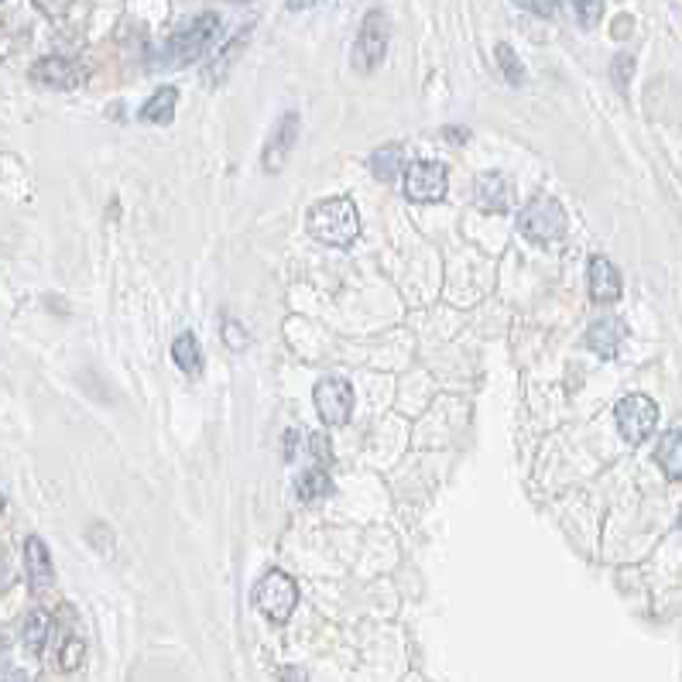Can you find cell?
Instances as JSON below:
<instances>
[{
    "label": "cell",
    "mask_w": 682,
    "mask_h": 682,
    "mask_svg": "<svg viewBox=\"0 0 682 682\" xmlns=\"http://www.w3.org/2000/svg\"><path fill=\"white\" fill-rule=\"evenodd\" d=\"M309 234L319 244L330 247H350L360 237V213L353 206L350 196H333V199H319L306 216Z\"/></svg>",
    "instance_id": "6da1fadb"
},
{
    "label": "cell",
    "mask_w": 682,
    "mask_h": 682,
    "mask_svg": "<svg viewBox=\"0 0 682 682\" xmlns=\"http://www.w3.org/2000/svg\"><path fill=\"white\" fill-rule=\"evenodd\" d=\"M220 35V14L206 11L196 21H189L186 28H179L162 48V66H189V62L203 59L206 48L216 42Z\"/></svg>",
    "instance_id": "7a4b0ae2"
},
{
    "label": "cell",
    "mask_w": 682,
    "mask_h": 682,
    "mask_svg": "<svg viewBox=\"0 0 682 682\" xmlns=\"http://www.w3.org/2000/svg\"><path fill=\"white\" fill-rule=\"evenodd\" d=\"M566 210L559 199L552 196H535L525 203V210L518 213V230L535 244H552V240L566 237Z\"/></svg>",
    "instance_id": "3957f363"
},
{
    "label": "cell",
    "mask_w": 682,
    "mask_h": 682,
    "mask_svg": "<svg viewBox=\"0 0 682 682\" xmlns=\"http://www.w3.org/2000/svg\"><path fill=\"white\" fill-rule=\"evenodd\" d=\"M254 604H258V611L271 624H285L292 617L295 604H299V587H295V580L288 573H282V569H271V573L261 576L258 587H254Z\"/></svg>",
    "instance_id": "277c9868"
},
{
    "label": "cell",
    "mask_w": 682,
    "mask_h": 682,
    "mask_svg": "<svg viewBox=\"0 0 682 682\" xmlns=\"http://www.w3.org/2000/svg\"><path fill=\"white\" fill-rule=\"evenodd\" d=\"M614 419H617L621 436L638 446V443H645V439L655 432V425H659V405H655L648 395H628L617 401Z\"/></svg>",
    "instance_id": "5b68a950"
},
{
    "label": "cell",
    "mask_w": 682,
    "mask_h": 682,
    "mask_svg": "<svg viewBox=\"0 0 682 682\" xmlns=\"http://www.w3.org/2000/svg\"><path fill=\"white\" fill-rule=\"evenodd\" d=\"M449 192V175L446 165L439 162H412L405 168V196L412 203H443Z\"/></svg>",
    "instance_id": "8992f818"
},
{
    "label": "cell",
    "mask_w": 682,
    "mask_h": 682,
    "mask_svg": "<svg viewBox=\"0 0 682 682\" xmlns=\"http://www.w3.org/2000/svg\"><path fill=\"white\" fill-rule=\"evenodd\" d=\"M388 55V18L381 11H371L364 21H360V35L357 45H353V59H357V69L374 72Z\"/></svg>",
    "instance_id": "52a82bcc"
},
{
    "label": "cell",
    "mask_w": 682,
    "mask_h": 682,
    "mask_svg": "<svg viewBox=\"0 0 682 682\" xmlns=\"http://www.w3.org/2000/svg\"><path fill=\"white\" fill-rule=\"evenodd\" d=\"M316 398V412L326 425H347L353 412V388L343 377H323L312 391Z\"/></svg>",
    "instance_id": "ba28073f"
},
{
    "label": "cell",
    "mask_w": 682,
    "mask_h": 682,
    "mask_svg": "<svg viewBox=\"0 0 682 682\" xmlns=\"http://www.w3.org/2000/svg\"><path fill=\"white\" fill-rule=\"evenodd\" d=\"M86 69L72 59H62V55H45L31 66V83L48 86V90H76L83 86Z\"/></svg>",
    "instance_id": "9c48e42d"
},
{
    "label": "cell",
    "mask_w": 682,
    "mask_h": 682,
    "mask_svg": "<svg viewBox=\"0 0 682 682\" xmlns=\"http://www.w3.org/2000/svg\"><path fill=\"white\" fill-rule=\"evenodd\" d=\"M473 192H477V206L484 213H508L515 203V186L504 172H480Z\"/></svg>",
    "instance_id": "30bf717a"
},
{
    "label": "cell",
    "mask_w": 682,
    "mask_h": 682,
    "mask_svg": "<svg viewBox=\"0 0 682 682\" xmlns=\"http://www.w3.org/2000/svg\"><path fill=\"white\" fill-rule=\"evenodd\" d=\"M295 138H299V114L295 110H288V114L278 120V127H275V134L268 138V144H264V158H261V165H264V172H282V165L288 162V155H292V144Z\"/></svg>",
    "instance_id": "8fae6325"
},
{
    "label": "cell",
    "mask_w": 682,
    "mask_h": 682,
    "mask_svg": "<svg viewBox=\"0 0 682 682\" xmlns=\"http://www.w3.org/2000/svg\"><path fill=\"white\" fill-rule=\"evenodd\" d=\"M24 569H28V583L38 597L52 590L55 566H52V556H48V545L38 539V535H28V539H24Z\"/></svg>",
    "instance_id": "7c38bea8"
},
{
    "label": "cell",
    "mask_w": 682,
    "mask_h": 682,
    "mask_svg": "<svg viewBox=\"0 0 682 682\" xmlns=\"http://www.w3.org/2000/svg\"><path fill=\"white\" fill-rule=\"evenodd\" d=\"M624 340H628V323H624V319H617V316L593 319L590 330H587V347L597 353V357H604V360H614Z\"/></svg>",
    "instance_id": "4fadbf2b"
},
{
    "label": "cell",
    "mask_w": 682,
    "mask_h": 682,
    "mask_svg": "<svg viewBox=\"0 0 682 682\" xmlns=\"http://www.w3.org/2000/svg\"><path fill=\"white\" fill-rule=\"evenodd\" d=\"M624 285H621V271L614 268L604 254H593L590 258V299L597 306H614L621 299Z\"/></svg>",
    "instance_id": "5bb4252c"
},
{
    "label": "cell",
    "mask_w": 682,
    "mask_h": 682,
    "mask_svg": "<svg viewBox=\"0 0 682 682\" xmlns=\"http://www.w3.org/2000/svg\"><path fill=\"white\" fill-rule=\"evenodd\" d=\"M175 107H179V90L175 86H162V90L151 93V100L141 107L144 124H172Z\"/></svg>",
    "instance_id": "9a60e30c"
},
{
    "label": "cell",
    "mask_w": 682,
    "mask_h": 682,
    "mask_svg": "<svg viewBox=\"0 0 682 682\" xmlns=\"http://www.w3.org/2000/svg\"><path fill=\"white\" fill-rule=\"evenodd\" d=\"M655 460H659V467L665 470V477L669 480H682V432L679 429L665 432Z\"/></svg>",
    "instance_id": "2e32d148"
},
{
    "label": "cell",
    "mask_w": 682,
    "mask_h": 682,
    "mask_svg": "<svg viewBox=\"0 0 682 682\" xmlns=\"http://www.w3.org/2000/svg\"><path fill=\"white\" fill-rule=\"evenodd\" d=\"M172 360L182 367L186 374H199L203 371V347L192 333H179L172 340Z\"/></svg>",
    "instance_id": "e0dca14e"
},
{
    "label": "cell",
    "mask_w": 682,
    "mask_h": 682,
    "mask_svg": "<svg viewBox=\"0 0 682 682\" xmlns=\"http://www.w3.org/2000/svg\"><path fill=\"white\" fill-rule=\"evenodd\" d=\"M371 172L381 182H391L398 172H405V151H401V144H384V148H377L371 155Z\"/></svg>",
    "instance_id": "ac0fdd59"
},
{
    "label": "cell",
    "mask_w": 682,
    "mask_h": 682,
    "mask_svg": "<svg viewBox=\"0 0 682 682\" xmlns=\"http://www.w3.org/2000/svg\"><path fill=\"white\" fill-rule=\"evenodd\" d=\"M48 635H52V621H48V614L45 611H31L28 621H24V631H21L24 648H28L31 655H42Z\"/></svg>",
    "instance_id": "d6986e66"
},
{
    "label": "cell",
    "mask_w": 682,
    "mask_h": 682,
    "mask_svg": "<svg viewBox=\"0 0 682 682\" xmlns=\"http://www.w3.org/2000/svg\"><path fill=\"white\" fill-rule=\"evenodd\" d=\"M330 491H333V480L323 467L299 473V480H295V494H299L302 501H319V497H326Z\"/></svg>",
    "instance_id": "ffe728a7"
},
{
    "label": "cell",
    "mask_w": 682,
    "mask_h": 682,
    "mask_svg": "<svg viewBox=\"0 0 682 682\" xmlns=\"http://www.w3.org/2000/svg\"><path fill=\"white\" fill-rule=\"evenodd\" d=\"M559 4L569 11V18H573L580 28H593V24H600L604 18V0H559Z\"/></svg>",
    "instance_id": "44dd1931"
},
{
    "label": "cell",
    "mask_w": 682,
    "mask_h": 682,
    "mask_svg": "<svg viewBox=\"0 0 682 682\" xmlns=\"http://www.w3.org/2000/svg\"><path fill=\"white\" fill-rule=\"evenodd\" d=\"M86 659V641L76 638V635H66L62 638V648H59V669L62 672H76L79 665Z\"/></svg>",
    "instance_id": "7402d4cb"
},
{
    "label": "cell",
    "mask_w": 682,
    "mask_h": 682,
    "mask_svg": "<svg viewBox=\"0 0 682 682\" xmlns=\"http://www.w3.org/2000/svg\"><path fill=\"white\" fill-rule=\"evenodd\" d=\"M497 66H501V72H504V79H508L511 86H521L525 83V66H521L518 62V55H515V48L511 45H497Z\"/></svg>",
    "instance_id": "603a6c76"
},
{
    "label": "cell",
    "mask_w": 682,
    "mask_h": 682,
    "mask_svg": "<svg viewBox=\"0 0 682 682\" xmlns=\"http://www.w3.org/2000/svg\"><path fill=\"white\" fill-rule=\"evenodd\" d=\"M306 449H309L312 456H316V460H319V467H323V470L333 463V446H330V439H326L323 432H312Z\"/></svg>",
    "instance_id": "cb8c5ba5"
},
{
    "label": "cell",
    "mask_w": 682,
    "mask_h": 682,
    "mask_svg": "<svg viewBox=\"0 0 682 682\" xmlns=\"http://www.w3.org/2000/svg\"><path fill=\"white\" fill-rule=\"evenodd\" d=\"M223 340H227L230 350H247V330L240 323H234V319H223Z\"/></svg>",
    "instance_id": "d4e9b609"
},
{
    "label": "cell",
    "mask_w": 682,
    "mask_h": 682,
    "mask_svg": "<svg viewBox=\"0 0 682 682\" xmlns=\"http://www.w3.org/2000/svg\"><path fill=\"white\" fill-rule=\"evenodd\" d=\"M515 4L525 7V11H532V14H539V18H552L556 7H559V0H515Z\"/></svg>",
    "instance_id": "484cf974"
},
{
    "label": "cell",
    "mask_w": 682,
    "mask_h": 682,
    "mask_svg": "<svg viewBox=\"0 0 682 682\" xmlns=\"http://www.w3.org/2000/svg\"><path fill=\"white\" fill-rule=\"evenodd\" d=\"M31 4H35L45 18H62V14L72 7V0H31Z\"/></svg>",
    "instance_id": "4316f807"
},
{
    "label": "cell",
    "mask_w": 682,
    "mask_h": 682,
    "mask_svg": "<svg viewBox=\"0 0 682 682\" xmlns=\"http://www.w3.org/2000/svg\"><path fill=\"white\" fill-rule=\"evenodd\" d=\"M631 69H635V59L631 55H617L614 59V79H617V86H628V76H631Z\"/></svg>",
    "instance_id": "83f0119b"
},
{
    "label": "cell",
    "mask_w": 682,
    "mask_h": 682,
    "mask_svg": "<svg viewBox=\"0 0 682 682\" xmlns=\"http://www.w3.org/2000/svg\"><path fill=\"white\" fill-rule=\"evenodd\" d=\"M278 682H309V676L302 669H295V665H282L278 669Z\"/></svg>",
    "instance_id": "f1b7e54d"
},
{
    "label": "cell",
    "mask_w": 682,
    "mask_h": 682,
    "mask_svg": "<svg viewBox=\"0 0 682 682\" xmlns=\"http://www.w3.org/2000/svg\"><path fill=\"white\" fill-rule=\"evenodd\" d=\"M446 138L449 141H453V144H467L470 141V131H467V127H446Z\"/></svg>",
    "instance_id": "f546056e"
},
{
    "label": "cell",
    "mask_w": 682,
    "mask_h": 682,
    "mask_svg": "<svg viewBox=\"0 0 682 682\" xmlns=\"http://www.w3.org/2000/svg\"><path fill=\"white\" fill-rule=\"evenodd\" d=\"M0 682H28V679H24V672H18V669H7V672H0Z\"/></svg>",
    "instance_id": "4dcf8cb0"
},
{
    "label": "cell",
    "mask_w": 682,
    "mask_h": 682,
    "mask_svg": "<svg viewBox=\"0 0 682 682\" xmlns=\"http://www.w3.org/2000/svg\"><path fill=\"white\" fill-rule=\"evenodd\" d=\"M0 511H4V497H0Z\"/></svg>",
    "instance_id": "1f68e13d"
},
{
    "label": "cell",
    "mask_w": 682,
    "mask_h": 682,
    "mask_svg": "<svg viewBox=\"0 0 682 682\" xmlns=\"http://www.w3.org/2000/svg\"><path fill=\"white\" fill-rule=\"evenodd\" d=\"M237 4H247V0H237Z\"/></svg>",
    "instance_id": "d6a6232c"
}]
</instances>
